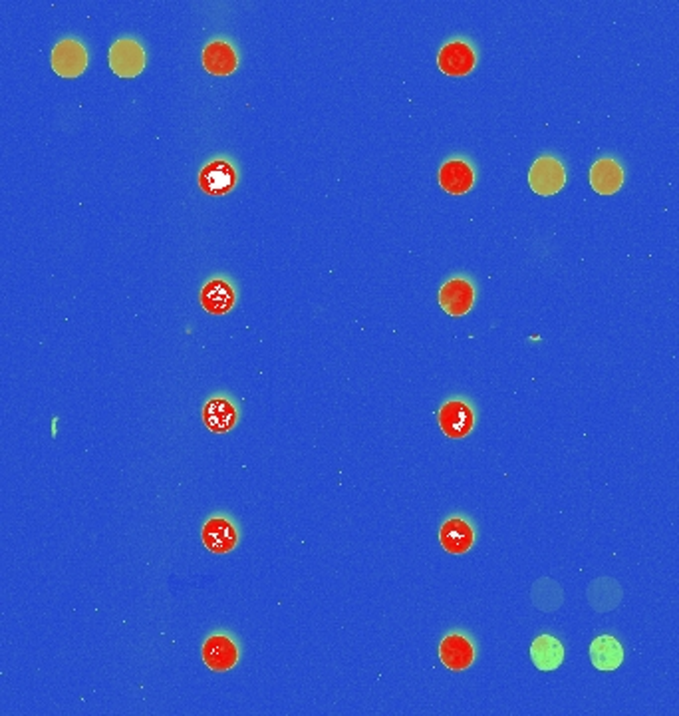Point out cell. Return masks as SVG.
Here are the masks:
<instances>
[{"mask_svg":"<svg viewBox=\"0 0 679 716\" xmlns=\"http://www.w3.org/2000/svg\"><path fill=\"white\" fill-rule=\"evenodd\" d=\"M239 420V412L235 404L227 399H211L203 409V422L211 432L225 434L235 428Z\"/></svg>","mask_w":679,"mask_h":716,"instance_id":"cell-17","label":"cell"},{"mask_svg":"<svg viewBox=\"0 0 679 716\" xmlns=\"http://www.w3.org/2000/svg\"><path fill=\"white\" fill-rule=\"evenodd\" d=\"M439 542L445 552H449L453 555H461L473 547L475 532L469 524L461 520V517H451V520L441 525Z\"/></svg>","mask_w":679,"mask_h":716,"instance_id":"cell-11","label":"cell"},{"mask_svg":"<svg viewBox=\"0 0 679 716\" xmlns=\"http://www.w3.org/2000/svg\"><path fill=\"white\" fill-rule=\"evenodd\" d=\"M203 660L211 670L225 673V670L237 665L239 649L232 638L225 635H213L203 645Z\"/></svg>","mask_w":679,"mask_h":716,"instance_id":"cell-8","label":"cell"},{"mask_svg":"<svg viewBox=\"0 0 679 716\" xmlns=\"http://www.w3.org/2000/svg\"><path fill=\"white\" fill-rule=\"evenodd\" d=\"M530 659L539 670H556L564 660V647L552 635H540L530 645Z\"/></svg>","mask_w":679,"mask_h":716,"instance_id":"cell-18","label":"cell"},{"mask_svg":"<svg viewBox=\"0 0 679 716\" xmlns=\"http://www.w3.org/2000/svg\"><path fill=\"white\" fill-rule=\"evenodd\" d=\"M203 66L213 76H229L237 70L239 57L229 42L213 40L203 50Z\"/></svg>","mask_w":679,"mask_h":716,"instance_id":"cell-14","label":"cell"},{"mask_svg":"<svg viewBox=\"0 0 679 716\" xmlns=\"http://www.w3.org/2000/svg\"><path fill=\"white\" fill-rule=\"evenodd\" d=\"M439 426L448 438H465L475 426V414L471 406L463 400H449L439 410Z\"/></svg>","mask_w":679,"mask_h":716,"instance_id":"cell-5","label":"cell"},{"mask_svg":"<svg viewBox=\"0 0 679 716\" xmlns=\"http://www.w3.org/2000/svg\"><path fill=\"white\" fill-rule=\"evenodd\" d=\"M237 185V170L227 160H213L199 171V187L207 195H227Z\"/></svg>","mask_w":679,"mask_h":716,"instance_id":"cell-4","label":"cell"},{"mask_svg":"<svg viewBox=\"0 0 679 716\" xmlns=\"http://www.w3.org/2000/svg\"><path fill=\"white\" fill-rule=\"evenodd\" d=\"M439 183L451 195H463L475 185V171L463 160H449L441 165Z\"/></svg>","mask_w":679,"mask_h":716,"instance_id":"cell-12","label":"cell"},{"mask_svg":"<svg viewBox=\"0 0 679 716\" xmlns=\"http://www.w3.org/2000/svg\"><path fill=\"white\" fill-rule=\"evenodd\" d=\"M203 544L213 554H229L239 544V534L225 517H211L203 525Z\"/></svg>","mask_w":679,"mask_h":716,"instance_id":"cell-9","label":"cell"},{"mask_svg":"<svg viewBox=\"0 0 679 716\" xmlns=\"http://www.w3.org/2000/svg\"><path fill=\"white\" fill-rule=\"evenodd\" d=\"M622 183H624V170H622V165L616 160L602 158L590 170V185L600 195H612L620 192Z\"/></svg>","mask_w":679,"mask_h":716,"instance_id":"cell-13","label":"cell"},{"mask_svg":"<svg viewBox=\"0 0 679 716\" xmlns=\"http://www.w3.org/2000/svg\"><path fill=\"white\" fill-rule=\"evenodd\" d=\"M87 66V52L77 40L66 38L52 50V70L62 78H76Z\"/></svg>","mask_w":679,"mask_h":716,"instance_id":"cell-3","label":"cell"},{"mask_svg":"<svg viewBox=\"0 0 679 716\" xmlns=\"http://www.w3.org/2000/svg\"><path fill=\"white\" fill-rule=\"evenodd\" d=\"M530 599L537 609H540L544 613H552L562 605L564 593H562V587L556 581L539 579L530 587Z\"/></svg>","mask_w":679,"mask_h":716,"instance_id":"cell-20","label":"cell"},{"mask_svg":"<svg viewBox=\"0 0 679 716\" xmlns=\"http://www.w3.org/2000/svg\"><path fill=\"white\" fill-rule=\"evenodd\" d=\"M477 54L463 40H451L439 50L437 66L448 76H467L475 70Z\"/></svg>","mask_w":679,"mask_h":716,"instance_id":"cell-6","label":"cell"},{"mask_svg":"<svg viewBox=\"0 0 679 716\" xmlns=\"http://www.w3.org/2000/svg\"><path fill=\"white\" fill-rule=\"evenodd\" d=\"M475 289L467 279H451L441 286L439 305L451 316H463L473 308Z\"/></svg>","mask_w":679,"mask_h":716,"instance_id":"cell-7","label":"cell"},{"mask_svg":"<svg viewBox=\"0 0 679 716\" xmlns=\"http://www.w3.org/2000/svg\"><path fill=\"white\" fill-rule=\"evenodd\" d=\"M109 68L119 78H136L146 68V52L139 42L131 38H121L109 48Z\"/></svg>","mask_w":679,"mask_h":716,"instance_id":"cell-2","label":"cell"},{"mask_svg":"<svg viewBox=\"0 0 679 716\" xmlns=\"http://www.w3.org/2000/svg\"><path fill=\"white\" fill-rule=\"evenodd\" d=\"M529 183H530V190L542 197L556 195L566 183L564 165L550 156L539 158L530 168Z\"/></svg>","mask_w":679,"mask_h":716,"instance_id":"cell-1","label":"cell"},{"mask_svg":"<svg viewBox=\"0 0 679 716\" xmlns=\"http://www.w3.org/2000/svg\"><path fill=\"white\" fill-rule=\"evenodd\" d=\"M622 601V587L614 579H598L590 583L588 587V603L590 607H594L598 613H608L616 609Z\"/></svg>","mask_w":679,"mask_h":716,"instance_id":"cell-19","label":"cell"},{"mask_svg":"<svg viewBox=\"0 0 679 716\" xmlns=\"http://www.w3.org/2000/svg\"><path fill=\"white\" fill-rule=\"evenodd\" d=\"M590 660L598 670H616L624 660V647L620 645L616 637L600 635L590 645Z\"/></svg>","mask_w":679,"mask_h":716,"instance_id":"cell-16","label":"cell"},{"mask_svg":"<svg viewBox=\"0 0 679 716\" xmlns=\"http://www.w3.org/2000/svg\"><path fill=\"white\" fill-rule=\"evenodd\" d=\"M441 663L451 670H465L473 665L475 647L469 638L463 635H448L439 645Z\"/></svg>","mask_w":679,"mask_h":716,"instance_id":"cell-10","label":"cell"},{"mask_svg":"<svg viewBox=\"0 0 679 716\" xmlns=\"http://www.w3.org/2000/svg\"><path fill=\"white\" fill-rule=\"evenodd\" d=\"M199 301H201L207 313L225 315L231 311L232 306H235L237 295H235V289H232L231 283L222 281V279H211L209 283H205V286L201 289V296H199Z\"/></svg>","mask_w":679,"mask_h":716,"instance_id":"cell-15","label":"cell"}]
</instances>
